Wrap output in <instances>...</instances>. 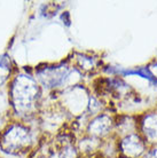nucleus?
I'll return each instance as SVG.
<instances>
[{
  "label": "nucleus",
  "instance_id": "1",
  "mask_svg": "<svg viewBox=\"0 0 157 158\" xmlns=\"http://www.w3.org/2000/svg\"><path fill=\"white\" fill-rule=\"evenodd\" d=\"M62 19H63V21H64V20L67 21V22H65V23H67V25H69V24H70V20H69V14H68V13H64V14L62 15Z\"/></svg>",
  "mask_w": 157,
  "mask_h": 158
}]
</instances>
